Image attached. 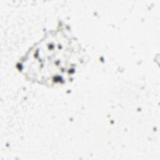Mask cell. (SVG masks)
Instances as JSON below:
<instances>
[{
  "label": "cell",
  "instance_id": "1",
  "mask_svg": "<svg viewBox=\"0 0 160 160\" xmlns=\"http://www.w3.org/2000/svg\"><path fill=\"white\" fill-rule=\"evenodd\" d=\"M82 60L80 45L64 24L49 31L20 59V71L29 80L48 86L71 79Z\"/></svg>",
  "mask_w": 160,
  "mask_h": 160
}]
</instances>
